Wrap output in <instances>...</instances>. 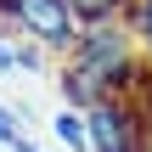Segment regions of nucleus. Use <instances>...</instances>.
<instances>
[{
    "label": "nucleus",
    "mask_w": 152,
    "mask_h": 152,
    "mask_svg": "<svg viewBox=\"0 0 152 152\" xmlns=\"http://www.w3.org/2000/svg\"><path fill=\"white\" fill-rule=\"evenodd\" d=\"M17 56H23V39L11 28H0V79H17Z\"/></svg>",
    "instance_id": "7"
},
{
    "label": "nucleus",
    "mask_w": 152,
    "mask_h": 152,
    "mask_svg": "<svg viewBox=\"0 0 152 152\" xmlns=\"http://www.w3.org/2000/svg\"><path fill=\"white\" fill-rule=\"evenodd\" d=\"M85 130H90V152H152L147 113L135 107V96H107L85 107Z\"/></svg>",
    "instance_id": "3"
},
{
    "label": "nucleus",
    "mask_w": 152,
    "mask_h": 152,
    "mask_svg": "<svg viewBox=\"0 0 152 152\" xmlns=\"http://www.w3.org/2000/svg\"><path fill=\"white\" fill-rule=\"evenodd\" d=\"M73 11H79V23H107V17H124L130 11V0H68Z\"/></svg>",
    "instance_id": "6"
},
{
    "label": "nucleus",
    "mask_w": 152,
    "mask_h": 152,
    "mask_svg": "<svg viewBox=\"0 0 152 152\" xmlns=\"http://www.w3.org/2000/svg\"><path fill=\"white\" fill-rule=\"evenodd\" d=\"M45 124H51V141H56L62 152H90V130H85V107H68V102H62V107H56V113H51Z\"/></svg>",
    "instance_id": "4"
},
{
    "label": "nucleus",
    "mask_w": 152,
    "mask_h": 152,
    "mask_svg": "<svg viewBox=\"0 0 152 152\" xmlns=\"http://www.w3.org/2000/svg\"><path fill=\"white\" fill-rule=\"evenodd\" d=\"M17 135H23V113H17V107H6V102H0V147H11V141H17Z\"/></svg>",
    "instance_id": "8"
},
{
    "label": "nucleus",
    "mask_w": 152,
    "mask_h": 152,
    "mask_svg": "<svg viewBox=\"0 0 152 152\" xmlns=\"http://www.w3.org/2000/svg\"><path fill=\"white\" fill-rule=\"evenodd\" d=\"M124 23H130V34H135V45H141V56H147V68H152V0H130Z\"/></svg>",
    "instance_id": "5"
},
{
    "label": "nucleus",
    "mask_w": 152,
    "mask_h": 152,
    "mask_svg": "<svg viewBox=\"0 0 152 152\" xmlns=\"http://www.w3.org/2000/svg\"><path fill=\"white\" fill-rule=\"evenodd\" d=\"M141 68H147V56H141L130 23L124 17H107V23H85L79 28L73 51L62 56L56 85H62V102L68 107H96L107 96H141L147 90V73Z\"/></svg>",
    "instance_id": "1"
},
{
    "label": "nucleus",
    "mask_w": 152,
    "mask_h": 152,
    "mask_svg": "<svg viewBox=\"0 0 152 152\" xmlns=\"http://www.w3.org/2000/svg\"><path fill=\"white\" fill-rule=\"evenodd\" d=\"M0 28L45 45V51L62 62V56L73 51V39H79L85 23H79V11H73L68 0H0Z\"/></svg>",
    "instance_id": "2"
}]
</instances>
